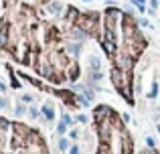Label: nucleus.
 Returning a JSON list of instances; mask_svg holds the SVG:
<instances>
[{"instance_id": "1", "label": "nucleus", "mask_w": 160, "mask_h": 154, "mask_svg": "<svg viewBox=\"0 0 160 154\" xmlns=\"http://www.w3.org/2000/svg\"><path fill=\"white\" fill-rule=\"evenodd\" d=\"M41 116H43V122H47V124H53V122H55V118H57L55 106H53L51 102H45V104L41 106Z\"/></svg>"}, {"instance_id": "2", "label": "nucleus", "mask_w": 160, "mask_h": 154, "mask_svg": "<svg viewBox=\"0 0 160 154\" xmlns=\"http://www.w3.org/2000/svg\"><path fill=\"white\" fill-rule=\"evenodd\" d=\"M57 148H59V152H69V148H71V138H69V136H59Z\"/></svg>"}, {"instance_id": "3", "label": "nucleus", "mask_w": 160, "mask_h": 154, "mask_svg": "<svg viewBox=\"0 0 160 154\" xmlns=\"http://www.w3.org/2000/svg\"><path fill=\"white\" fill-rule=\"evenodd\" d=\"M87 63H89V69L87 71H101V61H99L97 55H89Z\"/></svg>"}, {"instance_id": "4", "label": "nucleus", "mask_w": 160, "mask_h": 154, "mask_svg": "<svg viewBox=\"0 0 160 154\" xmlns=\"http://www.w3.org/2000/svg\"><path fill=\"white\" fill-rule=\"evenodd\" d=\"M6 71H8V75H10V87L20 89V87H22V83L18 81V77H16V73L12 71V67H10V65H6Z\"/></svg>"}, {"instance_id": "5", "label": "nucleus", "mask_w": 160, "mask_h": 154, "mask_svg": "<svg viewBox=\"0 0 160 154\" xmlns=\"http://www.w3.org/2000/svg\"><path fill=\"white\" fill-rule=\"evenodd\" d=\"M69 130H71V128H69L63 120H59V122H57V136H67V134H69Z\"/></svg>"}, {"instance_id": "6", "label": "nucleus", "mask_w": 160, "mask_h": 154, "mask_svg": "<svg viewBox=\"0 0 160 154\" xmlns=\"http://www.w3.org/2000/svg\"><path fill=\"white\" fill-rule=\"evenodd\" d=\"M14 114H16V118H22V116L29 114V108H27L24 104H16V106H14Z\"/></svg>"}, {"instance_id": "7", "label": "nucleus", "mask_w": 160, "mask_h": 154, "mask_svg": "<svg viewBox=\"0 0 160 154\" xmlns=\"http://www.w3.org/2000/svg\"><path fill=\"white\" fill-rule=\"evenodd\" d=\"M29 118H31V120H41V118H43V116H41V110L39 108H35V106H29Z\"/></svg>"}, {"instance_id": "8", "label": "nucleus", "mask_w": 160, "mask_h": 154, "mask_svg": "<svg viewBox=\"0 0 160 154\" xmlns=\"http://www.w3.org/2000/svg\"><path fill=\"white\" fill-rule=\"evenodd\" d=\"M146 97L148 99H156L158 97V81H152V87H150V91H148Z\"/></svg>"}, {"instance_id": "9", "label": "nucleus", "mask_w": 160, "mask_h": 154, "mask_svg": "<svg viewBox=\"0 0 160 154\" xmlns=\"http://www.w3.org/2000/svg\"><path fill=\"white\" fill-rule=\"evenodd\" d=\"M61 120H63L69 128H73V124H75V118H71V114H67L65 110H63V114H61Z\"/></svg>"}, {"instance_id": "10", "label": "nucleus", "mask_w": 160, "mask_h": 154, "mask_svg": "<svg viewBox=\"0 0 160 154\" xmlns=\"http://www.w3.org/2000/svg\"><path fill=\"white\" fill-rule=\"evenodd\" d=\"M67 136H69V138H71V140H79V130H77V128H71V130H69V134H67Z\"/></svg>"}, {"instance_id": "11", "label": "nucleus", "mask_w": 160, "mask_h": 154, "mask_svg": "<svg viewBox=\"0 0 160 154\" xmlns=\"http://www.w3.org/2000/svg\"><path fill=\"white\" fill-rule=\"evenodd\" d=\"M75 122H77V124H87V122H89V118H87L85 114H77V116H75Z\"/></svg>"}, {"instance_id": "12", "label": "nucleus", "mask_w": 160, "mask_h": 154, "mask_svg": "<svg viewBox=\"0 0 160 154\" xmlns=\"http://www.w3.org/2000/svg\"><path fill=\"white\" fill-rule=\"evenodd\" d=\"M158 6H160V0H148V8H150V10H154V12H156V10H158Z\"/></svg>"}, {"instance_id": "13", "label": "nucleus", "mask_w": 160, "mask_h": 154, "mask_svg": "<svg viewBox=\"0 0 160 154\" xmlns=\"http://www.w3.org/2000/svg\"><path fill=\"white\" fill-rule=\"evenodd\" d=\"M67 154H81V146L79 144H71V148H69Z\"/></svg>"}, {"instance_id": "14", "label": "nucleus", "mask_w": 160, "mask_h": 154, "mask_svg": "<svg viewBox=\"0 0 160 154\" xmlns=\"http://www.w3.org/2000/svg\"><path fill=\"white\" fill-rule=\"evenodd\" d=\"M146 148H156V142L152 136H146Z\"/></svg>"}, {"instance_id": "15", "label": "nucleus", "mask_w": 160, "mask_h": 154, "mask_svg": "<svg viewBox=\"0 0 160 154\" xmlns=\"http://www.w3.org/2000/svg\"><path fill=\"white\" fill-rule=\"evenodd\" d=\"M33 99H35V97H33V95H31V93H24V95H22V97H20V102H22V104H31V102H33Z\"/></svg>"}, {"instance_id": "16", "label": "nucleus", "mask_w": 160, "mask_h": 154, "mask_svg": "<svg viewBox=\"0 0 160 154\" xmlns=\"http://www.w3.org/2000/svg\"><path fill=\"white\" fill-rule=\"evenodd\" d=\"M138 24H140V27H146V29H152V24H150L146 18H140V20H138Z\"/></svg>"}, {"instance_id": "17", "label": "nucleus", "mask_w": 160, "mask_h": 154, "mask_svg": "<svg viewBox=\"0 0 160 154\" xmlns=\"http://www.w3.org/2000/svg\"><path fill=\"white\" fill-rule=\"evenodd\" d=\"M8 106H10V104H8V99H6V97H0V108H2V110H6Z\"/></svg>"}, {"instance_id": "18", "label": "nucleus", "mask_w": 160, "mask_h": 154, "mask_svg": "<svg viewBox=\"0 0 160 154\" xmlns=\"http://www.w3.org/2000/svg\"><path fill=\"white\" fill-rule=\"evenodd\" d=\"M0 93H6V85H4L2 81H0Z\"/></svg>"}, {"instance_id": "19", "label": "nucleus", "mask_w": 160, "mask_h": 154, "mask_svg": "<svg viewBox=\"0 0 160 154\" xmlns=\"http://www.w3.org/2000/svg\"><path fill=\"white\" fill-rule=\"evenodd\" d=\"M81 2H91V0H81Z\"/></svg>"}, {"instance_id": "20", "label": "nucleus", "mask_w": 160, "mask_h": 154, "mask_svg": "<svg viewBox=\"0 0 160 154\" xmlns=\"http://www.w3.org/2000/svg\"><path fill=\"white\" fill-rule=\"evenodd\" d=\"M144 2H148V0H144Z\"/></svg>"}]
</instances>
